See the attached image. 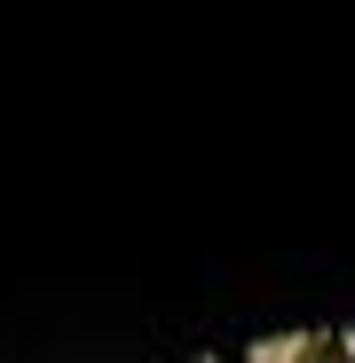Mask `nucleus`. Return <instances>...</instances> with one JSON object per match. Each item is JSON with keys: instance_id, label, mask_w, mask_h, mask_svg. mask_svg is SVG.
Listing matches in <instances>:
<instances>
[{"instance_id": "2", "label": "nucleus", "mask_w": 355, "mask_h": 363, "mask_svg": "<svg viewBox=\"0 0 355 363\" xmlns=\"http://www.w3.org/2000/svg\"><path fill=\"white\" fill-rule=\"evenodd\" d=\"M347 363H355V355H347Z\"/></svg>"}, {"instance_id": "1", "label": "nucleus", "mask_w": 355, "mask_h": 363, "mask_svg": "<svg viewBox=\"0 0 355 363\" xmlns=\"http://www.w3.org/2000/svg\"><path fill=\"white\" fill-rule=\"evenodd\" d=\"M347 355H355V332H347Z\"/></svg>"}]
</instances>
